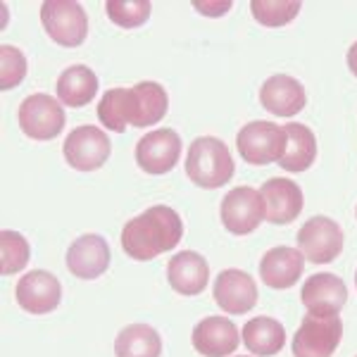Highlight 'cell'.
Segmentation results:
<instances>
[{
	"instance_id": "cell-1",
	"label": "cell",
	"mask_w": 357,
	"mask_h": 357,
	"mask_svg": "<svg viewBox=\"0 0 357 357\" xmlns=\"http://www.w3.org/2000/svg\"><path fill=\"white\" fill-rule=\"evenodd\" d=\"M183 222L176 210L153 205L122 229V250L136 262H151L181 243Z\"/></svg>"
},
{
	"instance_id": "cell-2",
	"label": "cell",
	"mask_w": 357,
	"mask_h": 357,
	"mask_svg": "<svg viewBox=\"0 0 357 357\" xmlns=\"http://www.w3.org/2000/svg\"><path fill=\"white\" fill-rule=\"evenodd\" d=\"M186 174L200 188H220L231 181L234 158L227 143L215 136H200L188 146Z\"/></svg>"
},
{
	"instance_id": "cell-3",
	"label": "cell",
	"mask_w": 357,
	"mask_h": 357,
	"mask_svg": "<svg viewBox=\"0 0 357 357\" xmlns=\"http://www.w3.org/2000/svg\"><path fill=\"white\" fill-rule=\"evenodd\" d=\"M341 317L307 312L293 336V357H333L341 345Z\"/></svg>"
},
{
	"instance_id": "cell-4",
	"label": "cell",
	"mask_w": 357,
	"mask_h": 357,
	"mask_svg": "<svg viewBox=\"0 0 357 357\" xmlns=\"http://www.w3.org/2000/svg\"><path fill=\"white\" fill-rule=\"evenodd\" d=\"M236 148L252 167L279 162L286 153V129L274 122H248L236 134Z\"/></svg>"
},
{
	"instance_id": "cell-5",
	"label": "cell",
	"mask_w": 357,
	"mask_h": 357,
	"mask_svg": "<svg viewBox=\"0 0 357 357\" xmlns=\"http://www.w3.org/2000/svg\"><path fill=\"white\" fill-rule=\"evenodd\" d=\"M41 24L57 45L77 48L89 36V17L74 0H45L41 5Z\"/></svg>"
},
{
	"instance_id": "cell-6",
	"label": "cell",
	"mask_w": 357,
	"mask_h": 357,
	"mask_svg": "<svg viewBox=\"0 0 357 357\" xmlns=\"http://www.w3.org/2000/svg\"><path fill=\"white\" fill-rule=\"evenodd\" d=\"M62 153H65V160L72 169L96 172L110 160L112 146L105 131L93 124H84L72 129V134L65 138Z\"/></svg>"
},
{
	"instance_id": "cell-7",
	"label": "cell",
	"mask_w": 357,
	"mask_h": 357,
	"mask_svg": "<svg viewBox=\"0 0 357 357\" xmlns=\"http://www.w3.org/2000/svg\"><path fill=\"white\" fill-rule=\"evenodd\" d=\"M20 129L33 141H53L65 129V110L48 93H33L20 105Z\"/></svg>"
},
{
	"instance_id": "cell-8",
	"label": "cell",
	"mask_w": 357,
	"mask_h": 357,
	"mask_svg": "<svg viewBox=\"0 0 357 357\" xmlns=\"http://www.w3.org/2000/svg\"><path fill=\"white\" fill-rule=\"evenodd\" d=\"M298 250L312 264H329L343 252V229L331 217H310L298 231Z\"/></svg>"
},
{
	"instance_id": "cell-9",
	"label": "cell",
	"mask_w": 357,
	"mask_h": 357,
	"mask_svg": "<svg viewBox=\"0 0 357 357\" xmlns=\"http://www.w3.org/2000/svg\"><path fill=\"white\" fill-rule=\"evenodd\" d=\"M220 217L229 234L234 236L252 234L264 220V200L260 191H255L250 186L231 188L222 200Z\"/></svg>"
},
{
	"instance_id": "cell-10",
	"label": "cell",
	"mask_w": 357,
	"mask_h": 357,
	"mask_svg": "<svg viewBox=\"0 0 357 357\" xmlns=\"http://www.w3.org/2000/svg\"><path fill=\"white\" fill-rule=\"evenodd\" d=\"M181 138L174 129L148 131L136 143V165L148 174H167L181 158Z\"/></svg>"
},
{
	"instance_id": "cell-11",
	"label": "cell",
	"mask_w": 357,
	"mask_h": 357,
	"mask_svg": "<svg viewBox=\"0 0 357 357\" xmlns=\"http://www.w3.org/2000/svg\"><path fill=\"white\" fill-rule=\"evenodd\" d=\"M17 303L22 310L31 314H48L60 305L62 301V286L57 281V276H53L45 269H33L22 276L17 281L15 289Z\"/></svg>"
},
{
	"instance_id": "cell-12",
	"label": "cell",
	"mask_w": 357,
	"mask_h": 357,
	"mask_svg": "<svg viewBox=\"0 0 357 357\" xmlns=\"http://www.w3.org/2000/svg\"><path fill=\"white\" fill-rule=\"evenodd\" d=\"M260 195L264 200V220L269 224L284 227V224L296 222L305 207L301 186L291 178H269V181L262 183Z\"/></svg>"
},
{
	"instance_id": "cell-13",
	"label": "cell",
	"mask_w": 357,
	"mask_h": 357,
	"mask_svg": "<svg viewBox=\"0 0 357 357\" xmlns=\"http://www.w3.org/2000/svg\"><path fill=\"white\" fill-rule=\"evenodd\" d=\"M110 245L102 236L84 234L69 245L67 250V269L77 279L91 281L107 272L110 267Z\"/></svg>"
},
{
	"instance_id": "cell-14",
	"label": "cell",
	"mask_w": 357,
	"mask_h": 357,
	"mask_svg": "<svg viewBox=\"0 0 357 357\" xmlns=\"http://www.w3.org/2000/svg\"><path fill=\"white\" fill-rule=\"evenodd\" d=\"M215 303L227 314H245L257 305V284L248 272L224 269L212 286Z\"/></svg>"
},
{
	"instance_id": "cell-15",
	"label": "cell",
	"mask_w": 357,
	"mask_h": 357,
	"mask_svg": "<svg viewBox=\"0 0 357 357\" xmlns=\"http://www.w3.org/2000/svg\"><path fill=\"white\" fill-rule=\"evenodd\" d=\"M301 301L310 314H341L348 303V286L336 274H312L303 284Z\"/></svg>"
},
{
	"instance_id": "cell-16",
	"label": "cell",
	"mask_w": 357,
	"mask_h": 357,
	"mask_svg": "<svg viewBox=\"0 0 357 357\" xmlns=\"http://www.w3.org/2000/svg\"><path fill=\"white\" fill-rule=\"evenodd\" d=\"M305 269V257L298 248L276 245L262 255L260 262V276L262 284L276 291H286L301 281Z\"/></svg>"
},
{
	"instance_id": "cell-17",
	"label": "cell",
	"mask_w": 357,
	"mask_h": 357,
	"mask_svg": "<svg viewBox=\"0 0 357 357\" xmlns=\"http://www.w3.org/2000/svg\"><path fill=\"white\" fill-rule=\"evenodd\" d=\"M193 348L203 357H229L241 343L238 329L231 319L224 317H205L193 329Z\"/></svg>"
},
{
	"instance_id": "cell-18",
	"label": "cell",
	"mask_w": 357,
	"mask_h": 357,
	"mask_svg": "<svg viewBox=\"0 0 357 357\" xmlns=\"http://www.w3.org/2000/svg\"><path fill=\"white\" fill-rule=\"evenodd\" d=\"M169 110V96L158 82H138L129 89V124L146 129L162 122Z\"/></svg>"
},
{
	"instance_id": "cell-19",
	"label": "cell",
	"mask_w": 357,
	"mask_h": 357,
	"mask_svg": "<svg viewBox=\"0 0 357 357\" xmlns=\"http://www.w3.org/2000/svg\"><path fill=\"white\" fill-rule=\"evenodd\" d=\"M167 281L181 296H198L210 284V264L200 252L181 250L167 264Z\"/></svg>"
},
{
	"instance_id": "cell-20",
	"label": "cell",
	"mask_w": 357,
	"mask_h": 357,
	"mask_svg": "<svg viewBox=\"0 0 357 357\" xmlns=\"http://www.w3.org/2000/svg\"><path fill=\"white\" fill-rule=\"evenodd\" d=\"M260 102L267 112L276 117H293L305 107L307 96H305V86L298 79L289 74H274L262 84Z\"/></svg>"
},
{
	"instance_id": "cell-21",
	"label": "cell",
	"mask_w": 357,
	"mask_h": 357,
	"mask_svg": "<svg viewBox=\"0 0 357 357\" xmlns=\"http://www.w3.org/2000/svg\"><path fill=\"white\" fill-rule=\"evenodd\" d=\"M286 129V153L279 160V167H284L286 172H307L317 160V138L312 129L298 122H289Z\"/></svg>"
},
{
	"instance_id": "cell-22",
	"label": "cell",
	"mask_w": 357,
	"mask_h": 357,
	"mask_svg": "<svg viewBox=\"0 0 357 357\" xmlns=\"http://www.w3.org/2000/svg\"><path fill=\"white\" fill-rule=\"evenodd\" d=\"M243 345L257 357H274L286 345V329L274 317H255L243 326Z\"/></svg>"
},
{
	"instance_id": "cell-23",
	"label": "cell",
	"mask_w": 357,
	"mask_h": 357,
	"mask_svg": "<svg viewBox=\"0 0 357 357\" xmlns=\"http://www.w3.org/2000/svg\"><path fill=\"white\" fill-rule=\"evenodd\" d=\"M98 93V77L91 67L72 65L57 79V98L67 107H86Z\"/></svg>"
},
{
	"instance_id": "cell-24",
	"label": "cell",
	"mask_w": 357,
	"mask_h": 357,
	"mask_svg": "<svg viewBox=\"0 0 357 357\" xmlns=\"http://www.w3.org/2000/svg\"><path fill=\"white\" fill-rule=\"evenodd\" d=\"M114 355L117 357H160L162 355V338L148 324H129L114 338Z\"/></svg>"
},
{
	"instance_id": "cell-25",
	"label": "cell",
	"mask_w": 357,
	"mask_h": 357,
	"mask_svg": "<svg viewBox=\"0 0 357 357\" xmlns=\"http://www.w3.org/2000/svg\"><path fill=\"white\" fill-rule=\"evenodd\" d=\"M98 119L105 129L122 134L129 126V89H110L98 102Z\"/></svg>"
},
{
	"instance_id": "cell-26",
	"label": "cell",
	"mask_w": 357,
	"mask_h": 357,
	"mask_svg": "<svg viewBox=\"0 0 357 357\" xmlns=\"http://www.w3.org/2000/svg\"><path fill=\"white\" fill-rule=\"evenodd\" d=\"M29 257H31V248H29L24 236L5 229L0 234V272L5 276L22 272L29 264Z\"/></svg>"
},
{
	"instance_id": "cell-27",
	"label": "cell",
	"mask_w": 357,
	"mask_h": 357,
	"mask_svg": "<svg viewBox=\"0 0 357 357\" xmlns=\"http://www.w3.org/2000/svg\"><path fill=\"white\" fill-rule=\"evenodd\" d=\"M303 5L291 0V3H284V0H252L250 3V13L255 17V22H260L262 26H286L301 15Z\"/></svg>"
},
{
	"instance_id": "cell-28",
	"label": "cell",
	"mask_w": 357,
	"mask_h": 357,
	"mask_svg": "<svg viewBox=\"0 0 357 357\" xmlns=\"http://www.w3.org/2000/svg\"><path fill=\"white\" fill-rule=\"evenodd\" d=\"M151 10L153 5L148 0H107L105 3V13L110 22L122 29H136L146 24Z\"/></svg>"
},
{
	"instance_id": "cell-29",
	"label": "cell",
	"mask_w": 357,
	"mask_h": 357,
	"mask_svg": "<svg viewBox=\"0 0 357 357\" xmlns=\"http://www.w3.org/2000/svg\"><path fill=\"white\" fill-rule=\"evenodd\" d=\"M26 77V57L15 45H0V89L10 91Z\"/></svg>"
},
{
	"instance_id": "cell-30",
	"label": "cell",
	"mask_w": 357,
	"mask_h": 357,
	"mask_svg": "<svg viewBox=\"0 0 357 357\" xmlns=\"http://www.w3.org/2000/svg\"><path fill=\"white\" fill-rule=\"evenodd\" d=\"M193 8L198 13H203L207 17H222L231 10V0H222V3H212V0H205V3H193Z\"/></svg>"
},
{
	"instance_id": "cell-31",
	"label": "cell",
	"mask_w": 357,
	"mask_h": 357,
	"mask_svg": "<svg viewBox=\"0 0 357 357\" xmlns=\"http://www.w3.org/2000/svg\"><path fill=\"white\" fill-rule=\"evenodd\" d=\"M348 67H350V72L357 77V41L350 45V50H348Z\"/></svg>"
},
{
	"instance_id": "cell-32",
	"label": "cell",
	"mask_w": 357,
	"mask_h": 357,
	"mask_svg": "<svg viewBox=\"0 0 357 357\" xmlns=\"http://www.w3.org/2000/svg\"><path fill=\"white\" fill-rule=\"evenodd\" d=\"M355 286H357V272H355Z\"/></svg>"
},
{
	"instance_id": "cell-33",
	"label": "cell",
	"mask_w": 357,
	"mask_h": 357,
	"mask_svg": "<svg viewBox=\"0 0 357 357\" xmlns=\"http://www.w3.org/2000/svg\"><path fill=\"white\" fill-rule=\"evenodd\" d=\"M355 215H357V210H355Z\"/></svg>"
}]
</instances>
